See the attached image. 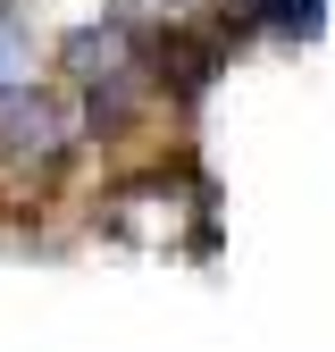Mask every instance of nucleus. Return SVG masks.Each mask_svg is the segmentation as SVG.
<instances>
[{
  "label": "nucleus",
  "mask_w": 335,
  "mask_h": 352,
  "mask_svg": "<svg viewBox=\"0 0 335 352\" xmlns=\"http://www.w3.org/2000/svg\"><path fill=\"white\" fill-rule=\"evenodd\" d=\"M34 76V34L17 9H0V84H25Z\"/></svg>",
  "instance_id": "20e7f679"
},
{
  "label": "nucleus",
  "mask_w": 335,
  "mask_h": 352,
  "mask_svg": "<svg viewBox=\"0 0 335 352\" xmlns=\"http://www.w3.org/2000/svg\"><path fill=\"white\" fill-rule=\"evenodd\" d=\"M235 17L277 34V42H319L327 34V0H235Z\"/></svg>",
  "instance_id": "7ed1b4c3"
},
{
  "label": "nucleus",
  "mask_w": 335,
  "mask_h": 352,
  "mask_svg": "<svg viewBox=\"0 0 335 352\" xmlns=\"http://www.w3.org/2000/svg\"><path fill=\"white\" fill-rule=\"evenodd\" d=\"M67 135H76V118H67L59 93H34V76L25 84H0V160H17V168L59 160Z\"/></svg>",
  "instance_id": "f257e3e1"
},
{
  "label": "nucleus",
  "mask_w": 335,
  "mask_h": 352,
  "mask_svg": "<svg viewBox=\"0 0 335 352\" xmlns=\"http://www.w3.org/2000/svg\"><path fill=\"white\" fill-rule=\"evenodd\" d=\"M59 76L76 84V93H101V84H126V76H135V25H126V9L76 25L59 42Z\"/></svg>",
  "instance_id": "f03ea898"
}]
</instances>
